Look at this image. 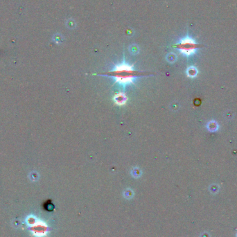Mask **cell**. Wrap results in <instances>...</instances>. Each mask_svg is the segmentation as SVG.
<instances>
[{
  "mask_svg": "<svg viewBox=\"0 0 237 237\" xmlns=\"http://www.w3.org/2000/svg\"><path fill=\"white\" fill-rule=\"evenodd\" d=\"M95 74L113 77L115 78L116 82H118V83L122 84H126L132 83L135 78L153 75V74L151 72H142L139 71V70H136L133 69L132 66L124 63L122 64V65L116 66L112 71L97 73V74Z\"/></svg>",
  "mask_w": 237,
  "mask_h": 237,
  "instance_id": "1",
  "label": "cell"
},
{
  "mask_svg": "<svg viewBox=\"0 0 237 237\" xmlns=\"http://www.w3.org/2000/svg\"><path fill=\"white\" fill-rule=\"evenodd\" d=\"M182 54L186 55H190L194 54L199 47V45L191 37H185L181 40L179 42L174 46Z\"/></svg>",
  "mask_w": 237,
  "mask_h": 237,
  "instance_id": "2",
  "label": "cell"
},
{
  "mask_svg": "<svg viewBox=\"0 0 237 237\" xmlns=\"http://www.w3.org/2000/svg\"><path fill=\"white\" fill-rule=\"evenodd\" d=\"M114 100H115V103L119 105H122L125 103V102L127 101V97L124 95V94L119 93L117 95L115 96Z\"/></svg>",
  "mask_w": 237,
  "mask_h": 237,
  "instance_id": "3",
  "label": "cell"
}]
</instances>
